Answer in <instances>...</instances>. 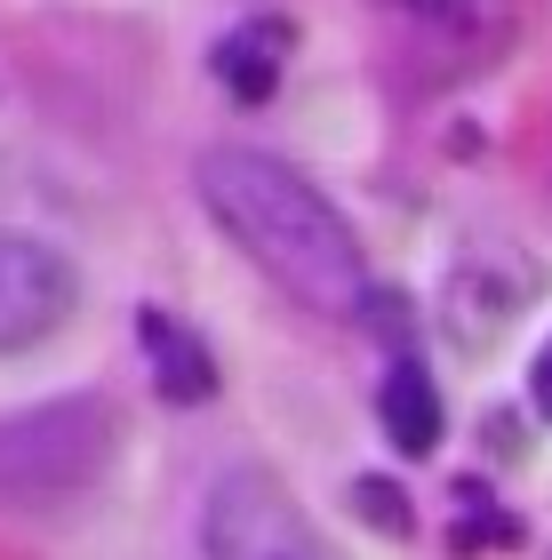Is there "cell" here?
<instances>
[{"label":"cell","mask_w":552,"mask_h":560,"mask_svg":"<svg viewBox=\"0 0 552 560\" xmlns=\"http://www.w3.org/2000/svg\"><path fill=\"white\" fill-rule=\"evenodd\" d=\"M192 185H200L209 224L281 296H296L320 320H361L368 313V296H376L368 248L353 233V217L305 168H289L281 152H257V144H209L192 161Z\"/></svg>","instance_id":"6da1fadb"},{"label":"cell","mask_w":552,"mask_h":560,"mask_svg":"<svg viewBox=\"0 0 552 560\" xmlns=\"http://www.w3.org/2000/svg\"><path fill=\"white\" fill-rule=\"evenodd\" d=\"M120 456V409L105 393H64L40 409L0 417V504L16 513H57L81 504Z\"/></svg>","instance_id":"7a4b0ae2"},{"label":"cell","mask_w":552,"mask_h":560,"mask_svg":"<svg viewBox=\"0 0 552 560\" xmlns=\"http://www.w3.org/2000/svg\"><path fill=\"white\" fill-rule=\"evenodd\" d=\"M200 552L209 560H344L320 537V521L289 497V480L265 465H233L209 480V497H200Z\"/></svg>","instance_id":"3957f363"},{"label":"cell","mask_w":552,"mask_h":560,"mask_svg":"<svg viewBox=\"0 0 552 560\" xmlns=\"http://www.w3.org/2000/svg\"><path fill=\"white\" fill-rule=\"evenodd\" d=\"M72 304H81V272H72L64 248L0 224V352H24V345L57 337L72 320Z\"/></svg>","instance_id":"277c9868"},{"label":"cell","mask_w":552,"mask_h":560,"mask_svg":"<svg viewBox=\"0 0 552 560\" xmlns=\"http://www.w3.org/2000/svg\"><path fill=\"white\" fill-rule=\"evenodd\" d=\"M137 345H144V361H153V393L161 400H177V409H200V400H216V352L209 337L185 320V313H168V304H137Z\"/></svg>","instance_id":"5b68a950"},{"label":"cell","mask_w":552,"mask_h":560,"mask_svg":"<svg viewBox=\"0 0 552 560\" xmlns=\"http://www.w3.org/2000/svg\"><path fill=\"white\" fill-rule=\"evenodd\" d=\"M289 24L281 16H248L233 24V33L216 40V81L240 96V105H265L272 89H281V72H289Z\"/></svg>","instance_id":"8992f818"},{"label":"cell","mask_w":552,"mask_h":560,"mask_svg":"<svg viewBox=\"0 0 552 560\" xmlns=\"http://www.w3.org/2000/svg\"><path fill=\"white\" fill-rule=\"evenodd\" d=\"M376 424H385V441L400 456H433L441 448V393H433V376H424L416 361H392L385 369V393H376Z\"/></svg>","instance_id":"52a82bcc"},{"label":"cell","mask_w":552,"mask_h":560,"mask_svg":"<svg viewBox=\"0 0 552 560\" xmlns=\"http://www.w3.org/2000/svg\"><path fill=\"white\" fill-rule=\"evenodd\" d=\"M353 497H361V521H376V528H385V537H409V513H400V489H392V480H353Z\"/></svg>","instance_id":"ba28073f"},{"label":"cell","mask_w":552,"mask_h":560,"mask_svg":"<svg viewBox=\"0 0 552 560\" xmlns=\"http://www.w3.org/2000/svg\"><path fill=\"white\" fill-rule=\"evenodd\" d=\"M529 393H537V409L552 417V337H544V352H537V369H529Z\"/></svg>","instance_id":"9c48e42d"}]
</instances>
